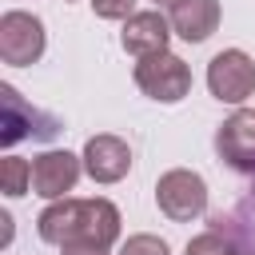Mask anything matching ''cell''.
Returning a JSON list of instances; mask_svg holds the SVG:
<instances>
[{
  "label": "cell",
  "instance_id": "obj_1",
  "mask_svg": "<svg viewBox=\"0 0 255 255\" xmlns=\"http://www.w3.org/2000/svg\"><path fill=\"white\" fill-rule=\"evenodd\" d=\"M36 231L44 243H100V247H112L120 239V211L112 199H52L40 219H36Z\"/></svg>",
  "mask_w": 255,
  "mask_h": 255
},
{
  "label": "cell",
  "instance_id": "obj_2",
  "mask_svg": "<svg viewBox=\"0 0 255 255\" xmlns=\"http://www.w3.org/2000/svg\"><path fill=\"white\" fill-rule=\"evenodd\" d=\"M155 203L171 223H191L207 211V183L191 167H171L155 179Z\"/></svg>",
  "mask_w": 255,
  "mask_h": 255
},
{
  "label": "cell",
  "instance_id": "obj_3",
  "mask_svg": "<svg viewBox=\"0 0 255 255\" xmlns=\"http://www.w3.org/2000/svg\"><path fill=\"white\" fill-rule=\"evenodd\" d=\"M135 84L143 96H151L159 104H179L191 92V68L175 52H151V56H139Z\"/></svg>",
  "mask_w": 255,
  "mask_h": 255
},
{
  "label": "cell",
  "instance_id": "obj_4",
  "mask_svg": "<svg viewBox=\"0 0 255 255\" xmlns=\"http://www.w3.org/2000/svg\"><path fill=\"white\" fill-rule=\"evenodd\" d=\"M0 100H4V116H0V143L4 147H16L20 139H56L60 135V120L24 104L12 84H0Z\"/></svg>",
  "mask_w": 255,
  "mask_h": 255
},
{
  "label": "cell",
  "instance_id": "obj_5",
  "mask_svg": "<svg viewBox=\"0 0 255 255\" xmlns=\"http://www.w3.org/2000/svg\"><path fill=\"white\" fill-rule=\"evenodd\" d=\"M207 88L219 104H243L255 92V60L243 48H227L207 64Z\"/></svg>",
  "mask_w": 255,
  "mask_h": 255
},
{
  "label": "cell",
  "instance_id": "obj_6",
  "mask_svg": "<svg viewBox=\"0 0 255 255\" xmlns=\"http://www.w3.org/2000/svg\"><path fill=\"white\" fill-rule=\"evenodd\" d=\"M44 24L32 12H4L0 16V60L12 68L36 64L44 56Z\"/></svg>",
  "mask_w": 255,
  "mask_h": 255
},
{
  "label": "cell",
  "instance_id": "obj_7",
  "mask_svg": "<svg viewBox=\"0 0 255 255\" xmlns=\"http://www.w3.org/2000/svg\"><path fill=\"white\" fill-rule=\"evenodd\" d=\"M215 151L231 171L255 175V108H239L219 124Z\"/></svg>",
  "mask_w": 255,
  "mask_h": 255
},
{
  "label": "cell",
  "instance_id": "obj_8",
  "mask_svg": "<svg viewBox=\"0 0 255 255\" xmlns=\"http://www.w3.org/2000/svg\"><path fill=\"white\" fill-rule=\"evenodd\" d=\"M84 171V155L72 151H44L32 159V191L44 199H64Z\"/></svg>",
  "mask_w": 255,
  "mask_h": 255
},
{
  "label": "cell",
  "instance_id": "obj_9",
  "mask_svg": "<svg viewBox=\"0 0 255 255\" xmlns=\"http://www.w3.org/2000/svg\"><path fill=\"white\" fill-rule=\"evenodd\" d=\"M84 171L96 183H120L131 171V147L120 135H92L84 143Z\"/></svg>",
  "mask_w": 255,
  "mask_h": 255
},
{
  "label": "cell",
  "instance_id": "obj_10",
  "mask_svg": "<svg viewBox=\"0 0 255 255\" xmlns=\"http://www.w3.org/2000/svg\"><path fill=\"white\" fill-rule=\"evenodd\" d=\"M167 40H171V20L163 12H135L124 20V32H120L124 52H131V56L167 52Z\"/></svg>",
  "mask_w": 255,
  "mask_h": 255
},
{
  "label": "cell",
  "instance_id": "obj_11",
  "mask_svg": "<svg viewBox=\"0 0 255 255\" xmlns=\"http://www.w3.org/2000/svg\"><path fill=\"white\" fill-rule=\"evenodd\" d=\"M171 32L187 44H203L219 28V0H175L171 4Z\"/></svg>",
  "mask_w": 255,
  "mask_h": 255
},
{
  "label": "cell",
  "instance_id": "obj_12",
  "mask_svg": "<svg viewBox=\"0 0 255 255\" xmlns=\"http://www.w3.org/2000/svg\"><path fill=\"white\" fill-rule=\"evenodd\" d=\"M32 187V163L28 159H20V155H4L0 159V191L4 195H24Z\"/></svg>",
  "mask_w": 255,
  "mask_h": 255
},
{
  "label": "cell",
  "instance_id": "obj_13",
  "mask_svg": "<svg viewBox=\"0 0 255 255\" xmlns=\"http://www.w3.org/2000/svg\"><path fill=\"white\" fill-rule=\"evenodd\" d=\"M183 255H239V247L215 227V231H203V235H195L191 243H187V251Z\"/></svg>",
  "mask_w": 255,
  "mask_h": 255
},
{
  "label": "cell",
  "instance_id": "obj_14",
  "mask_svg": "<svg viewBox=\"0 0 255 255\" xmlns=\"http://www.w3.org/2000/svg\"><path fill=\"white\" fill-rule=\"evenodd\" d=\"M120 255H171L159 235H128L120 243Z\"/></svg>",
  "mask_w": 255,
  "mask_h": 255
},
{
  "label": "cell",
  "instance_id": "obj_15",
  "mask_svg": "<svg viewBox=\"0 0 255 255\" xmlns=\"http://www.w3.org/2000/svg\"><path fill=\"white\" fill-rule=\"evenodd\" d=\"M100 20H128L135 16V0H92Z\"/></svg>",
  "mask_w": 255,
  "mask_h": 255
},
{
  "label": "cell",
  "instance_id": "obj_16",
  "mask_svg": "<svg viewBox=\"0 0 255 255\" xmlns=\"http://www.w3.org/2000/svg\"><path fill=\"white\" fill-rule=\"evenodd\" d=\"M60 255H108V247H100V243H64Z\"/></svg>",
  "mask_w": 255,
  "mask_h": 255
},
{
  "label": "cell",
  "instance_id": "obj_17",
  "mask_svg": "<svg viewBox=\"0 0 255 255\" xmlns=\"http://www.w3.org/2000/svg\"><path fill=\"white\" fill-rule=\"evenodd\" d=\"M155 4H175V0H155Z\"/></svg>",
  "mask_w": 255,
  "mask_h": 255
}]
</instances>
